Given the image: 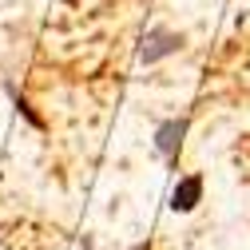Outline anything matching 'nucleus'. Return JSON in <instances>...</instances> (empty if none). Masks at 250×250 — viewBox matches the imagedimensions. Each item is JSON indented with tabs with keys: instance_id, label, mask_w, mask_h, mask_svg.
Masks as SVG:
<instances>
[{
	"instance_id": "nucleus-3",
	"label": "nucleus",
	"mask_w": 250,
	"mask_h": 250,
	"mask_svg": "<svg viewBox=\"0 0 250 250\" xmlns=\"http://www.w3.org/2000/svg\"><path fill=\"white\" fill-rule=\"evenodd\" d=\"M203 203V175H183L171 191V210L175 214H191Z\"/></svg>"
},
{
	"instance_id": "nucleus-1",
	"label": "nucleus",
	"mask_w": 250,
	"mask_h": 250,
	"mask_svg": "<svg viewBox=\"0 0 250 250\" xmlns=\"http://www.w3.org/2000/svg\"><path fill=\"white\" fill-rule=\"evenodd\" d=\"M179 48H183V32H175V28H151L147 40H143L139 60H143V64H159V60L175 56Z\"/></svg>"
},
{
	"instance_id": "nucleus-5",
	"label": "nucleus",
	"mask_w": 250,
	"mask_h": 250,
	"mask_svg": "<svg viewBox=\"0 0 250 250\" xmlns=\"http://www.w3.org/2000/svg\"><path fill=\"white\" fill-rule=\"evenodd\" d=\"M131 250H147V242H139V246H131Z\"/></svg>"
},
{
	"instance_id": "nucleus-2",
	"label": "nucleus",
	"mask_w": 250,
	"mask_h": 250,
	"mask_svg": "<svg viewBox=\"0 0 250 250\" xmlns=\"http://www.w3.org/2000/svg\"><path fill=\"white\" fill-rule=\"evenodd\" d=\"M183 135H187V115H175V119L159 123V127H155V151H159L167 163H179Z\"/></svg>"
},
{
	"instance_id": "nucleus-4",
	"label": "nucleus",
	"mask_w": 250,
	"mask_h": 250,
	"mask_svg": "<svg viewBox=\"0 0 250 250\" xmlns=\"http://www.w3.org/2000/svg\"><path fill=\"white\" fill-rule=\"evenodd\" d=\"M16 107H20V111H24V119H28V123H32V127H44V119H40V115H36V111H32V107H28V104H24V100H20V104H16Z\"/></svg>"
}]
</instances>
